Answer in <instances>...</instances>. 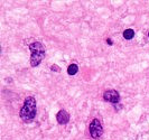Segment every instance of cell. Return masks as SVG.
Masks as SVG:
<instances>
[{
  "mask_svg": "<svg viewBox=\"0 0 149 140\" xmlns=\"http://www.w3.org/2000/svg\"><path fill=\"white\" fill-rule=\"evenodd\" d=\"M36 100L34 96H28L20 110V118L24 122L29 123L36 117Z\"/></svg>",
  "mask_w": 149,
  "mask_h": 140,
  "instance_id": "6da1fadb",
  "label": "cell"
},
{
  "mask_svg": "<svg viewBox=\"0 0 149 140\" xmlns=\"http://www.w3.org/2000/svg\"><path fill=\"white\" fill-rule=\"evenodd\" d=\"M29 49L31 52L30 56V65L33 67L38 66L40 62L45 57V48L42 43L39 42H34L29 45Z\"/></svg>",
  "mask_w": 149,
  "mask_h": 140,
  "instance_id": "7a4b0ae2",
  "label": "cell"
},
{
  "mask_svg": "<svg viewBox=\"0 0 149 140\" xmlns=\"http://www.w3.org/2000/svg\"><path fill=\"white\" fill-rule=\"evenodd\" d=\"M89 130H90V134H91V137L93 139H99L102 136L103 129H102V125L99 121V119H93L92 120V122L90 123Z\"/></svg>",
  "mask_w": 149,
  "mask_h": 140,
  "instance_id": "3957f363",
  "label": "cell"
},
{
  "mask_svg": "<svg viewBox=\"0 0 149 140\" xmlns=\"http://www.w3.org/2000/svg\"><path fill=\"white\" fill-rule=\"evenodd\" d=\"M103 98L105 101H109L111 103H118L120 100L119 93L116 90H107L103 94Z\"/></svg>",
  "mask_w": 149,
  "mask_h": 140,
  "instance_id": "277c9868",
  "label": "cell"
},
{
  "mask_svg": "<svg viewBox=\"0 0 149 140\" xmlns=\"http://www.w3.org/2000/svg\"><path fill=\"white\" fill-rule=\"evenodd\" d=\"M56 119H57V122L60 125H66L67 122L70 121V116L65 110H61L57 116H56Z\"/></svg>",
  "mask_w": 149,
  "mask_h": 140,
  "instance_id": "5b68a950",
  "label": "cell"
},
{
  "mask_svg": "<svg viewBox=\"0 0 149 140\" xmlns=\"http://www.w3.org/2000/svg\"><path fill=\"white\" fill-rule=\"evenodd\" d=\"M77 71H79V67H77L76 64H71L70 66L67 67V73L70 75H75L77 73Z\"/></svg>",
  "mask_w": 149,
  "mask_h": 140,
  "instance_id": "8992f818",
  "label": "cell"
},
{
  "mask_svg": "<svg viewBox=\"0 0 149 140\" xmlns=\"http://www.w3.org/2000/svg\"><path fill=\"white\" fill-rule=\"evenodd\" d=\"M134 36V30L131 29V28L126 29L125 31H123V37H125L126 39H131Z\"/></svg>",
  "mask_w": 149,
  "mask_h": 140,
  "instance_id": "52a82bcc",
  "label": "cell"
},
{
  "mask_svg": "<svg viewBox=\"0 0 149 140\" xmlns=\"http://www.w3.org/2000/svg\"><path fill=\"white\" fill-rule=\"evenodd\" d=\"M51 70H52V71H55V72H58V71H60V67L56 66V65H53V66L51 67Z\"/></svg>",
  "mask_w": 149,
  "mask_h": 140,
  "instance_id": "ba28073f",
  "label": "cell"
},
{
  "mask_svg": "<svg viewBox=\"0 0 149 140\" xmlns=\"http://www.w3.org/2000/svg\"><path fill=\"white\" fill-rule=\"evenodd\" d=\"M107 43H108L109 45H112V40L111 39H108V40H107Z\"/></svg>",
  "mask_w": 149,
  "mask_h": 140,
  "instance_id": "9c48e42d",
  "label": "cell"
},
{
  "mask_svg": "<svg viewBox=\"0 0 149 140\" xmlns=\"http://www.w3.org/2000/svg\"><path fill=\"white\" fill-rule=\"evenodd\" d=\"M148 36H149V33H148Z\"/></svg>",
  "mask_w": 149,
  "mask_h": 140,
  "instance_id": "30bf717a",
  "label": "cell"
}]
</instances>
